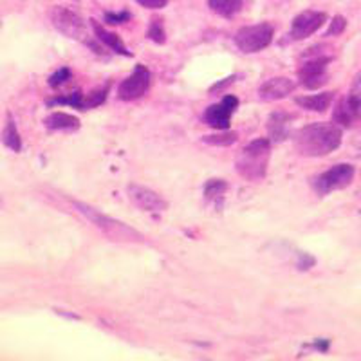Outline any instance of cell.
<instances>
[{
	"label": "cell",
	"instance_id": "3",
	"mask_svg": "<svg viewBox=\"0 0 361 361\" xmlns=\"http://www.w3.org/2000/svg\"><path fill=\"white\" fill-rule=\"evenodd\" d=\"M76 208H80V212H82L92 224L98 226L99 230L107 235L109 238H112V240H119V243H141V240H143V237H141L135 230L128 228L125 222L114 221V219L99 214L94 208L82 204V202H78Z\"/></svg>",
	"mask_w": 361,
	"mask_h": 361
},
{
	"label": "cell",
	"instance_id": "7",
	"mask_svg": "<svg viewBox=\"0 0 361 361\" xmlns=\"http://www.w3.org/2000/svg\"><path fill=\"white\" fill-rule=\"evenodd\" d=\"M148 87H150V74L143 66H137L127 80L119 83L118 98L123 102H134L147 92Z\"/></svg>",
	"mask_w": 361,
	"mask_h": 361
},
{
	"label": "cell",
	"instance_id": "2",
	"mask_svg": "<svg viewBox=\"0 0 361 361\" xmlns=\"http://www.w3.org/2000/svg\"><path fill=\"white\" fill-rule=\"evenodd\" d=\"M271 145L269 140L260 137V140L251 141L250 145L240 150L237 157L238 173L247 180H259L266 176L267 163H269Z\"/></svg>",
	"mask_w": 361,
	"mask_h": 361
},
{
	"label": "cell",
	"instance_id": "20",
	"mask_svg": "<svg viewBox=\"0 0 361 361\" xmlns=\"http://www.w3.org/2000/svg\"><path fill=\"white\" fill-rule=\"evenodd\" d=\"M237 141V135L233 132H226V134H215V135H206L204 143L214 145V147H230Z\"/></svg>",
	"mask_w": 361,
	"mask_h": 361
},
{
	"label": "cell",
	"instance_id": "23",
	"mask_svg": "<svg viewBox=\"0 0 361 361\" xmlns=\"http://www.w3.org/2000/svg\"><path fill=\"white\" fill-rule=\"evenodd\" d=\"M226 190H228V186H226L224 180L214 179V180H209L208 185H206L204 195L208 199H214V197H219V195H224Z\"/></svg>",
	"mask_w": 361,
	"mask_h": 361
},
{
	"label": "cell",
	"instance_id": "11",
	"mask_svg": "<svg viewBox=\"0 0 361 361\" xmlns=\"http://www.w3.org/2000/svg\"><path fill=\"white\" fill-rule=\"evenodd\" d=\"M127 193L128 199H130L137 208L145 209V212H164V209L169 208L166 201L161 197L159 193H156L150 188H145V186L130 185L127 188Z\"/></svg>",
	"mask_w": 361,
	"mask_h": 361
},
{
	"label": "cell",
	"instance_id": "15",
	"mask_svg": "<svg viewBox=\"0 0 361 361\" xmlns=\"http://www.w3.org/2000/svg\"><path fill=\"white\" fill-rule=\"evenodd\" d=\"M45 127L51 130H78L80 119L67 112H54L45 118Z\"/></svg>",
	"mask_w": 361,
	"mask_h": 361
},
{
	"label": "cell",
	"instance_id": "6",
	"mask_svg": "<svg viewBox=\"0 0 361 361\" xmlns=\"http://www.w3.org/2000/svg\"><path fill=\"white\" fill-rule=\"evenodd\" d=\"M51 20H53L54 27L63 33L69 38H78V40H83V37H87L85 33V24H83L82 18L73 13L67 8H54L51 11Z\"/></svg>",
	"mask_w": 361,
	"mask_h": 361
},
{
	"label": "cell",
	"instance_id": "26",
	"mask_svg": "<svg viewBox=\"0 0 361 361\" xmlns=\"http://www.w3.org/2000/svg\"><path fill=\"white\" fill-rule=\"evenodd\" d=\"M69 78H71V71L63 67V69L56 71V73H54L53 76H51V78H49V85L51 87H60V85H63V83H66Z\"/></svg>",
	"mask_w": 361,
	"mask_h": 361
},
{
	"label": "cell",
	"instance_id": "13",
	"mask_svg": "<svg viewBox=\"0 0 361 361\" xmlns=\"http://www.w3.org/2000/svg\"><path fill=\"white\" fill-rule=\"evenodd\" d=\"M90 25H92V29H94L96 38H98V40L102 42V44H105V45H107V47H111V49L114 51V53L123 54V56H130V53H128V49H127V47H125V44H123V42H121V38H119L118 35L109 33L107 29L103 27V25L99 24V22H96V20H90Z\"/></svg>",
	"mask_w": 361,
	"mask_h": 361
},
{
	"label": "cell",
	"instance_id": "17",
	"mask_svg": "<svg viewBox=\"0 0 361 361\" xmlns=\"http://www.w3.org/2000/svg\"><path fill=\"white\" fill-rule=\"evenodd\" d=\"M2 143H4L8 148H11L13 152H20L22 141L11 116H8V123H6L4 132H2Z\"/></svg>",
	"mask_w": 361,
	"mask_h": 361
},
{
	"label": "cell",
	"instance_id": "10",
	"mask_svg": "<svg viewBox=\"0 0 361 361\" xmlns=\"http://www.w3.org/2000/svg\"><path fill=\"white\" fill-rule=\"evenodd\" d=\"M327 20V15L322 11H304L291 24V38L293 40H304L316 33Z\"/></svg>",
	"mask_w": 361,
	"mask_h": 361
},
{
	"label": "cell",
	"instance_id": "8",
	"mask_svg": "<svg viewBox=\"0 0 361 361\" xmlns=\"http://www.w3.org/2000/svg\"><path fill=\"white\" fill-rule=\"evenodd\" d=\"M329 62H331L329 56H318L312 58V60H307L304 66L300 67L298 73L302 85L307 87V89H318V87L324 85L327 82L325 69H327Z\"/></svg>",
	"mask_w": 361,
	"mask_h": 361
},
{
	"label": "cell",
	"instance_id": "25",
	"mask_svg": "<svg viewBox=\"0 0 361 361\" xmlns=\"http://www.w3.org/2000/svg\"><path fill=\"white\" fill-rule=\"evenodd\" d=\"M54 103H62V105H73V107L83 109V96L80 92H73L67 98H56L53 102H49V105H54Z\"/></svg>",
	"mask_w": 361,
	"mask_h": 361
},
{
	"label": "cell",
	"instance_id": "28",
	"mask_svg": "<svg viewBox=\"0 0 361 361\" xmlns=\"http://www.w3.org/2000/svg\"><path fill=\"white\" fill-rule=\"evenodd\" d=\"M345 25H347L345 18L343 17H336L333 22H331V27H329L327 35H341V33H343Z\"/></svg>",
	"mask_w": 361,
	"mask_h": 361
},
{
	"label": "cell",
	"instance_id": "24",
	"mask_svg": "<svg viewBox=\"0 0 361 361\" xmlns=\"http://www.w3.org/2000/svg\"><path fill=\"white\" fill-rule=\"evenodd\" d=\"M148 38H152L156 44H164V40H166V37H164L163 22H161L159 18H156V20L150 24V27H148Z\"/></svg>",
	"mask_w": 361,
	"mask_h": 361
},
{
	"label": "cell",
	"instance_id": "21",
	"mask_svg": "<svg viewBox=\"0 0 361 361\" xmlns=\"http://www.w3.org/2000/svg\"><path fill=\"white\" fill-rule=\"evenodd\" d=\"M347 102H349L350 109L354 111L356 118H361V76L354 82V87L350 90V96Z\"/></svg>",
	"mask_w": 361,
	"mask_h": 361
},
{
	"label": "cell",
	"instance_id": "12",
	"mask_svg": "<svg viewBox=\"0 0 361 361\" xmlns=\"http://www.w3.org/2000/svg\"><path fill=\"white\" fill-rule=\"evenodd\" d=\"M295 90V83L293 80L280 76V78H271L264 83L259 89V94L264 102H276V99L288 98Z\"/></svg>",
	"mask_w": 361,
	"mask_h": 361
},
{
	"label": "cell",
	"instance_id": "29",
	"mask_svg": "<svg viewBox=\"0 0 361 361\" xmlns=\"http://www.w3.org/2000/svg\"><path fill=\"white\" fill-rule=\"evenodd\" d=\"M137 2L147 9H161L169 4V0H137Z\"/></svg>",
	"mask_w": 361,
	"mask_h": 361
},
{
	"label": "cell",
	"instance_id": "22",
	"mask_svg": "<svg viewBox=\"0 0 361 361\" xmlns=\"http://www.w3.org/2000/svg\"><path fill=\"white\" fill-rule=\"evenodd\" d=\"M107 89L109 87H103V89L94 90V92H90V96L87 99H83V109H92V107H98L105 102L107 98Z\"/></svg>",
	"mask_w": 361,
	"mask_h": 361
},
{
	"label": "cell",
	"instance_id": "9",
	"mask_svg": "<svg viewBox=\"0 0 361 361\" xmlns=\"http://www.w3.org/2000/svg\"><path fill=\"white\" fill-rule=\"evenodd\" d=\"M237 105L238 99L235 96H226L222 103H217V105H212L209 109H206L204 121L209 127L217 128V130H226V128L230 127L231 114L235 112Z\"/></svg>",
	"mask_w": 361,
	"mask_h": 361
},
{
	"label": "cell",
	"instance_id": "1",
	"mask_svg": "<svg viewBox=\"0 0 361 361\" xmlns=\"http://www.w3.org/2000/svg\"><path fill=\"white\" fill-rule=\"evenodd\" d=\"M341 145V128L333 123H314L296 134V148L302 156L322 157Z\"/></svg>",
	"mask_w": 361,
	"mask_h": 361
},
{
	"label": "cell",
	"instance_id": "18",
	"mask_svg": "<svg viewBox=\"0 0 361 361\" xmlns=\"http://www.w3.org/2000/svg\"><path fill=\"white\" fill-rule=\"evenodd\" d=\"M289 121V116H286L283 112L279 114H273V118L269 119V134L275 137V140H283L286 137V125Z\"/></svg>",
	"mask_w": 361,
	"mask_h": 361
},
{
	"label": "cell",
	"instance_id": "4",
	"mask_svg": "<svg viewBox=\"0 0 361 361\" xmlns=\"http://www.w3.org/2000/svg\"><path fill=\"white\" fill-rule=\"evenodd\" d=\"M273 35H275L273 25L266 24V22L246 25V27L238 29V33L235 35V44L243 53H259L271 44Z\"/></svg>",
	"mask_w": 361,
	"mask_h": 361
},
{
	"label": "cell",
	"instance_id": "16",
	"mask_svg": "<svg viewBox=\"0 0 361 361\" xmlns=\"http://www.w3.org/2000/svg\"><path fill=\"white\" fill-rule=\"evenodd\" d=\"M244 0H209V8L221 17H233L240 11Z\"/></svg>",
	"mask_w": 361,
	"mask_h": 361
},
{
	"label": "cell",
	"instance_id": "27",
	"mask_svg": "<svg viewBox=\"0 0 361 361\" xmlns=\"http://www.w3.org/2000/svg\"><path fill=\"white\" fill-rule=\"evenodd\" d=\"M128 18H130V15H128V13H107V15H105V22H107V24H112V25H116V24H123V22H127Z\"/></svg>",
	"mask_w": 361,
	"mask_h": 361
},
{
	"label": "cell",
	"instance_id": "14",
	"mask_svg": "<svg viewBox=\"0 0 361 361\" xmlns=\"http://www.w3.org/2000/svg\"><path fill=\"white\" fill-rule=\"evenodd\" d=\"M296 105L302 109H307L312 112H325L331 103H333V92H322V94H312V96H300L295 99Z\"/></svg>",
	"mask_w": 361,
	"mask_h": 361
},
{
	"label": "cell",
	"instance_id": "19",
	"mask_svg": "<svg viewBox=\"0 0 361 361\" xmlns=\"http://www.w3.org/2000/svg\"><path fill=\"white\" fill-rule=\"evenodd\" d=\"M354 118H356V114H354V111L350 109L349 102H347V99L341 102L340 105H338L336 112H334V121L341 125H350V121H353Z\"/></svg>",
	"mask_w": 361,
	"mask_h": 361
},
{
	"label": "cell",
	"instance_id": "5",
	"mask_svg": "<svg viewBox=\"0 0 361 361\" xmlns=\"http://www.w3.org/2000/svg\"><path fill=\"white\" fill-rule=\"evenodd\" d=\"M353 179L354 166H350V164H336V166L324 172L314 180V188L320 195H327V193L334 192V190L347 188L353 183Z\"/></svg>",
	"mask_w": 361,
	"mask_h": 361
}]
</instances>
